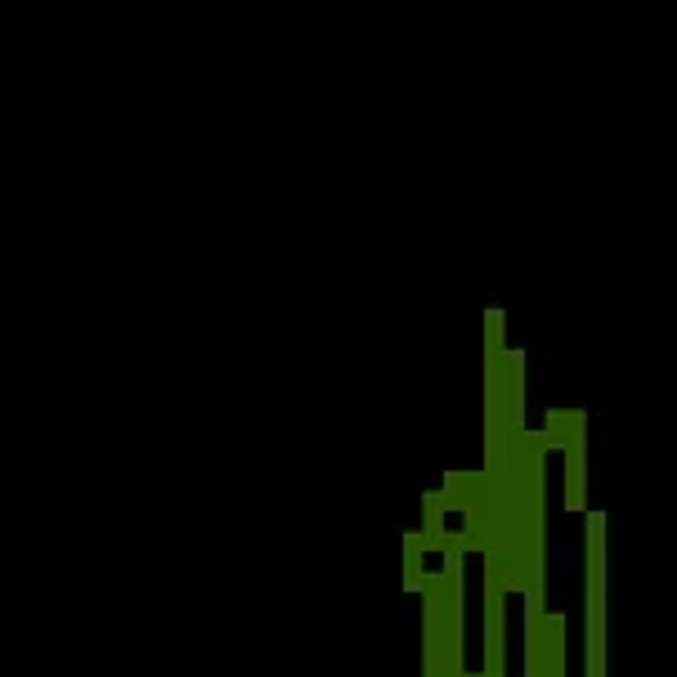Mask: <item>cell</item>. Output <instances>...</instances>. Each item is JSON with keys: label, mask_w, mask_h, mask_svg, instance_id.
Here are the masks:
<instances>
[{"label": "cell", "mask_w": 677, "mask_h": 677, "mask_svg": "<svg viewBox=\"0 0 677 677\" xmlns=\"http://www.w3.org/2000/svg\"><path fill=\"white\" fill-rule=\"evenodd\" d=\"M601 512H592L588 525V677H606V660H601V610H606V588H601V574H606V552H601Z\"/></svg>", "instance_id": "cell-1"}]
</instances>
